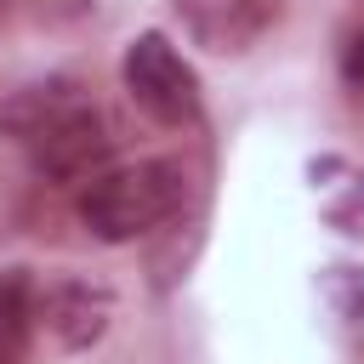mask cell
Instances as JSON below:
<instances>
[{
    "label": "cell",
    "instance_id": "obj_1",
    "mask_svg": "<svg viewBox=\"0 0 364 364\" xmlns=\"http://www.w3.org/2000/svg\"><path fill=\"white\" fill-rule=\"evenodd\" d=\"M6 131L34 154V165L46 176H91L108 154V125L97 114V102L68 85V80H51V85H28L23 97L6 102Z\"/></svg>",
    "mask_w": 364,
    "mask_h": 364
},
{
    "label": "cell",
    "instance_id": "obj_4",
    "mask_svg": "<svg viewBox=\"0 0 364 364\" xmlns=\"http://www.w3.org/2000/svg\"><path fill=\"white\" fill-rule=\"evenodd\" d=\"M182 28L193 34V46L216 51V57H233V51H250L284 11V0H171Z\"/></svg>",
    "mask_w": 364,
    "mask_h": 364
},
{
    "label": "cell",
    "instance_id": "obj_7",
    "mask_svg": "<svg viewBox=\"0 0 364 364\" xmlns=\"http://www.w3.org/2000/svg\"><path fill=\"white\" fill-rule=\"evenodd\" d=\"M330 222H336L341 233H364V176H353L347 199H336V205H330Z\"/></svg>",
    "mask_w": 364,
    "mask_h": 364
},
{
    "label": "cell",
    "instance_id": "obj_6",
    "mask_svg": "<svg viewBox=\"0 0 364 364\" xmlns=\"http://www.w3.org/2000/svg\"><path fill=\"white\" fill-rule=\"evenodd\" d=\"M28 324H34V284L23 273L0 279V364H17L28 347Z\"/></svg>",
    "mask_w": 364,
    "mask_h": 364
},
{
    "label": "cell",
    "instance_id": "obj_3",
    "mask_svg": "<svg viewBox=\"0 0 364 364\" xmlns=\"http://www.w3.org/2000/svg\"><path fill=\"white\" fill-rule=\"evenodd\" d=\"M119 80L131 91V102L154 119V125H199V74L188 68V57L165 40V34H136L125 46Z\"/></svg>",
    "mask_w": 364,
    "mask_h": 364
},
{
    "label": "cell",
    "instance_id": "obj_5",
    "mask_svg": "<svg viewBox=\"0 0 364 364\" xmlns=\"http://www.w3.org/2000/svg\"><path fill=\"white\" fill-rule=\"evenodd\" d=\"M34 318H46L63 347H85V341H97L102 324H108V296L91 290L85 279H63V284H51L46 296H34Z\"/></svg>",
    "mask_w": 364,
    "mask_h": 364
},
{
    "label": "cell",
    "instance_id": "obj_8",
    "mask_svg": "<svg viewBox=\"0 0 364 364\" xmlns=\"http://www.w3.org/2000/svg\"><path fill=\"white\" fill-rule=\"evenodd\" d=\"M341 85H347V97L364 108V34H353L347 51H341Z\"/></svg>",
    "mask_w": 364,
    "mask_h": 364
},
{
    "label": "cell",
    "instance_id": "obj_2",
    "mask_svg": "<svg viewBox=\"0 0 364 364\" xmlns=\"http://www.w3.org/2000/svg\"><path fill=\"white\" fill-rule=\"evenodd\" d=\"M188 199V171L176 159H136L119 171H97L80 193V222L102 245H125L171 222Z\"/></svg>",
    "mask_w": 364,
    "mask_h": 364
}]
</instances>
